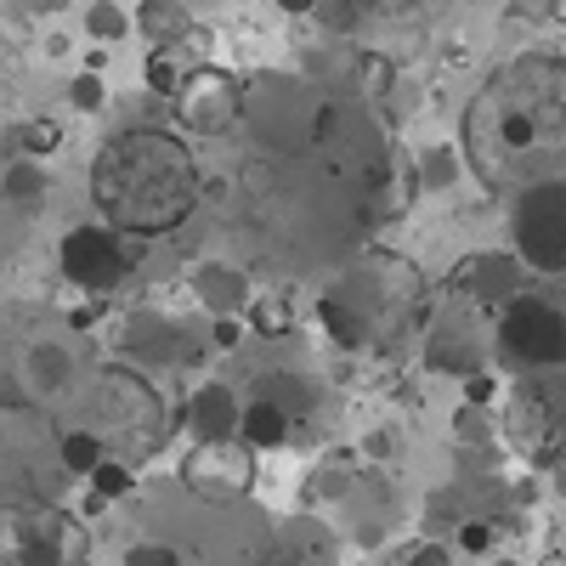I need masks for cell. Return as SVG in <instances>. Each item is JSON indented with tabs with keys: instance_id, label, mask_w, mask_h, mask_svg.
Here are the masks:
<instances>
[{
	"instance_id": "32",
	"label": "cell",
	"mask_w": 566,
	"mask_h": 566,
	"mask_svg": "<svg viewBox=\"0 0 566 566\" xmlns=\"http://www.w3.org/2000/svg\"><path fill=\"white\" fill-rule=\"evenodd\" d=\"M402 566H453V555H448V549H437V544H424V549H413Z\"/></svg>"
},
{
	"instance_id": "38",
	"label": "cell",
	"mask_w": 566,
	"mask_h": 566,
	"mask_svg": "<svg viewBox=\"0 0 566 566\" xmlns=\"http://www.w3.org/2000/svg\"><path fill=\"white\" fill-rule=\"evenodd\" d=\"M346 7H374V0H346Z\"/></svg>"
},
{
	"instance_id": "17",
	"label": "cell",
	"mask_w": 566,
	"mask_h": 566,
	"mask_svg": "<svg viewBox=\"0 0 566 566\" xmlns=\"http://www.w3.org/2000/svg\"><path fill=\"white\" fill-rule=\"evenodd\" d=\"M45 170L34 165V159H18V165H7V176H0V199H7L12 210H34V205H45Z\"/></svg>"
},
{
	"instance_id": "21",
	"label": "cell",
	"mask_w": 566,
	"mask_h": 566,
	"mask_svg": "<svg viewBox=\"0 0 566 566\" xmlns=\"http://www.w3.org/2000/svg\"><path fill=\"white\" fill-rule=\"evenodd\" d=\"M69 103H74L80 114H97V108L108 103V85H103V74H80V80L69 85Z\"/></svg>"
},
{
	"instance_id": "35",
	"label": "cell",
	"mask_w": 566,
	"mask_h": 566,
	"mask_svg": "<svg viewBox=\"0 0 566 566\" xmlns=\"http://www.w3.org/2000/svg\"><path fill=\"white\" fill-rule=\"evenodd\" d=\"M277 7L290 12V18H306V12H317V7H323V0H277Z\"/></svg>"
},
{
	"instance_id": "15",
	"label": "cell",
	"mask_w": 566,
	"mask_h": 566,
	"mask_svg": "<svg viewBox=\"0 0 566 566\" xmlns=\"http://www.w3.org/2000/svg\"><path fill=\"white\" fill-rule=\"evenodd\" d=\"M125 346L142 357V363H176V357H187V335H181V323H165V317H136L130 323V335H125Z\"/></svg>"
},
{
	"instance_id": "3",
	"label": "cell",
	"mask_w": 566,
	"mask_h": 566,
	"mask_svg": "<svg viewBox=\"0 0 566 566\" xmlns=\"http://www.w3.org/2000/svg\"><path fill=\"white\" fill-rule=\"evenodd\" d=\"M402 301L408 306L419 301V272L391 255H363V266H352L340 283H328V295L317 301V323L335 346L363 352L402 312Z\"/></svg>"
},
{
	"instance_id": "11",
	"label": "cell",
	"mask_w": 566,
	"mask_h": 566,
	"mask_svg": "<svg viewBox=\"0 0 566 566\" xmlns=\"http://www.w3.org/2000/svg\"><path fill=\"white\" fill-rule=\"evenodd\" d=\"M181 424L193 431V442H199V448H205V442H239L244 402L232 397L221 380H210V386H199L193 397H187V408H181Z\"/></svg>"
},
{
	"instance_id": "22",
	"label": "cell",
	"mask_w": 566,
	"mask_h": 566,
	"mask_svg": "<svg viewBox=\"0 0 566 566\" xmlns=\"http://www.w3.org/2000/svg\"><path fill=\"white\" fill-rule=\"evenodd\" d=\"M85 29L97 34V40H119V34H125L130 23H125V12H119V7H108V0H97V7L85 12Z\"/></svg>"
},
{
	"instance_id": "9",
	"label": "cell",
	"mask_w": 566,
	"mask_h": 566,
	"mask_svg": "<svg viewBox=\"0 0 566 566\" xmlns=\"http://www.w3.org/2000/svg\"><path fill=\"white\" fill-rule=\"evenodd\" d=\"M453 290L470 295V301H482V306H510L515 295H527L522 283H527V266L522 255H470L453 266Z\"/></svg>"
},
{
	"instance_id": "24",
	"label": "cell",
	"mask_w": 566,
	"mask_h": 566,
	"mask_svg": "<svg viewBox=\"0 0 566 566\" xmlns=\"http://www.w3.org/2000/svg\"><path fill=\"white\" fill-rule=\"evenodd\" d=\"M125 566H176V549L170 544H154V538H142L125 549Z\"/></svg>"
},
{
	"instance_id": "16",
	"label": "cell",
	"mask_w": 566,
	"mask_h": 566,
	"mask_svg": "<svg viewBox=\"0 0 566 566\" xmlns=\"http://www.w3.org/2000/svg\"><path fill=\"white\" fill-rule=\"evenodd\" d=\"M69 380H74V357H69L63 346H34V352H29V363H23V386H29L34 402L69 391Z\"/></svg>"
},
{
	"instance_id": "12",
	"label": "cell",
	"mask_w": 566,
	"mask_h": 566,
	"mask_svg": "<svg viewBox=\"0 0 566 566\" xmlns=\"http://www.w3.org/2000/svg\"><path fill=\"white\" fill-rule=\"evenodd\" d=\"M424 363H431L437 374H453V380H470V374H482V335L470 328L464 312L437 317L431 340H424Z\"/></svg>"
},
{
	"instance_id": "1",
	"label": "cell",
	"mask_w": 566,
	"mask_h": 566,
	"mask_svg": "<svg viewBox=\"0 0 566 566\" xmlns=\"http://www.w3.org/2000/svg\"><path fill=\"white\" fill-rule=\"evenodd\" d=\"M464 159L515 199L566 181V57L533 52L493 69L464 108Z\"/></svg>"
},
{
	"instance_id": "18",
	"label": "cell",
	"mask_w": 566,
	"mask_h": 566,
	"mask_svg": "<svg viewBox=\"0 0 566 566\" xmlns=\"http://www.w3.org/2000/svg\"><path fill=\"white\" fill-rule=\"evenodd\" d=\"M57 459L74 470V476H91L108 453H103V437H91V431H69L63 437V448H57Z\"/></svg>"
},
{
	"instance_id": "27",
	"label": "cell",
	"mask_w": 566,
	"mask_h": 566,
	"mask_svg": "<svg viewBox=\"0 0 566 566\" xmlns=\"http://www.w3.org/2000/svg\"><path fill=\"white\" fill-rule=\"evenodd\" d=\"M453 170H459L453 148H437L431 159H424V187H448V181H453Z\"/></svg>"
},
{
	"instance_id": "33",
	"label": "cell",
	"mask_w": 566,
	"mask_h": 566,
	"mask_svg": "<svg viewBox=\"0 0 566 566\" xmlns=\"http://www.w3.org/2000/svg\"><path fill=\"white\" fill-rule=\"evenodd\" d=\"M459 544H464V549H488V544H493V533H488L482 522H464V527H459Z\"/></svg>"
},
{
	"instance_id": "4",
	"label": "cell",
	"mask_w": 566,
	"mask_h": 566,
	"mask_svg": "<svg viewBox=\"0 0 566 566\" xmlns=\"http://www.w3.org/2000/svg\"><path fill=\"white\" fill-rule=\"evenodd\" d=\"M504 437L522 448L533 464L566 459V368L522 374V386L504 402Z\"/></svg>"
},
{
	"instance_id": "37",
	"label": "cell",
	"mask_w": 566,
	"mask_h": 566,
	"mask_svg": "<svg viewBox=\"0 0 566 566\" xmlns=\"http://www.w3.org/2000/svg\"><path fill=\"white\" fill-rule=\"evenodd\" d=\"M555 482H560V493H566V459L555 464Z\"/></svg>"
},
{
	"instance_id": "7",
	"label": "cell",
	"mask_w": 566,
	"mask_h": 566,
	"mask_svg": "<svg viewBox=\"0 0 566 566\" xmlns=\"http://www.w3.org/2000/svg\"><path fill=\"white\" fill-rule=\"evenodd\" d=\"M510 239L527 272H566V181L533 187L510 210Z\"/></svg>"
},
{
	"instance_id": "26",
	"label": "cell",
	"mask_w": 566,
	"mask_h": 566,
	"mask_svg": "<svg viewBox=\"0 0 566 566\" xmlns=\"http://www.w3.org/2000/svg\"><path fill=\"white\" fill-rule=\"evenodd\" d=\"M34 397H29V386H23V374H7L0 368V408H12V413H23Z\"/></svg>"
},
{
	"instance_id": "8",
	"label": "cell",
	"mask_w": 566,
	"mask_h": 566,
	"mask_svg": "<svg viewBox=\"0 0 566 566\" xmlns=\"http://www.w3.org/2000/svg\"><path fill=\"white\" fill-rule=\"evenodd\" d=\"M176 114L187 130H227L244 114V91L239 80H227L221 69H193L176 91Z\"/></svg>"
},
{
	"instance_id": "14",
	"label": "cell",
	"mask_w": 566,
	"mask_h": 566,
	"mask_svg": "<svg viewBox=\"0 0 566 566\" xmlns=\"http://www.w3.org/2000/svg\"><path fill=\"white\" fill-rule=\"evenodd\" d=\"M290 431H295V413H290V408H277V402H266V397L244 402V424H239V442H244L250 453L283 448V442H290Z\"/></svg>"
},
{
	"instance_id": "20",
	"label": "cell",
	"mask_w": 566,
	"mask_h": 566,
	"mask_svg": "<svg viewBox=\"0 0 566 566\" xmlns=\"http://www.w3.org/2000/svg\"><path fill=\"white\" fill-rule=\"evenodd\" d=\"M136 23L148 29L159 45H170V40H181V34H187V12L165 7V0H154V7H142V18H136Z\"/></svg>"
},
{
	"instance_id": "29",
	"label": "cell",
	"mask_w": 566,
	"mask_h": 566,
	"mask_svg": "<svg viewBox=\"0 0 566 566\" xmlns=\"http://www.w3.org/2000/svg\"><path fill=\"white\" fill-rule=\"evenodd\" d=\"M482 419H488L482 408H464V413H459V437H470V442H482V437H493V431H488Z\"/></svg>"
},
{
	"instance_id": "10",
	"label": "cell",
	"mask_w": 566,
	"mask_h": 566,
	"mask_svg": "<svg viewBox=\"0 0 566 566\" xmlns=\"http://www.w3.org/2000/svg\"><path fill=\"white\" fill-rule=\"evenodd\" d=\"M187 482H193L199 493H244L255 482V464H250V448L244 442H205L193 459H187L181 470Z\"/></svg>"
},
{
	"instance_id": "6",
	"label": "cell",
	"mask_w": 566,
	"mask_h": 566,
	"mask_svg": "<svg viewBox=\"0 0 566 566\" xmlns=\"http://www.w3.org/2000/svg\"><path fill=\"white\" fill-rule=\"evenodd\" d=\"M63 277L80 283L85 295H108L125 283V272L142 261V239H130V232H114L108 221H85L74 227L63 239Z\"/></svg>"
},
{
	"instance_id": "34",
	"label": "cell",
	"mask_w": 566,
	"mask_h": 566,
	"mask_svg": "<svg viewBox=\"0 0 566 566\" xmlns=\"http://www.w3.org/2000/svg\"><path fill=\"white\" fill-rule=\"evenodd\" d=\"M261 335H283V323H290V312H283V306H261Z\"/></svg>"
},
{
	"instance_id": "13",
	"label": "cell",
	"mask_w": 566,
	"mask_h": 566,
	"mask_svg": "<svg viewBox=\"0 0 566 566\" xmlns=\"http://www.w3.org/2000/svg\"><path fill=\"white\" fill-rule=\"evenodd\" d=\"M193 295H199V306H205L210 317H239V312H250V301H255L250 272H244V266H227V261H205V266L193 272Z\"/></svg>"
},
{
	"instance_id": "25",
	"label": "cell",
	"mask_w": 566,
	"mask_h": 566,
	"mask_svg": "<svg viewBox=\"0 0 566 566\" xmlns=\"http://www.w3.org/2000/svg\"><path fill=\"white\" fill-rule=\"evenodd\" d=\"M18 566H63V555H57L52 538H23L18 544Z\"/></svg>"
},
{
	"instance_id": "5",
	"label": "cell",
	"mask_w": 566,
	"mask_h": 566,
	"mask_svg": "<svg viewBox=\"0 0 566 566\" xmlns=\"http://www.w3.org/2000/svg\"><path fill=\"white\" fill-rule=\"evenodd\" d=\"M499 352L510 368L522 374H544V368H566V306L549 295H515L499 312Z\"/></svg>"
},
{
	"instance_id": "36",
	"label": "cell",
	"mask_w": 566,
	"mask_h": 566,
	"mask_svg": "<svg viewBox=\"0 0 566 566\" xmlns=\"http://www.w3.org/2000/svg\"><path fill=\"white\" fill-rule=\"evenodd\" d=\"M549 18H555V23H566V0H549Z\"/></svg>"
},
{
	"instance_id": "31",
	"label": "cell",
	"mask_w": 566,
	"mask_h": 566,
	"mask_svg": "<svg viewBox=\"0 0 566 566\" xmlns=\"http://www.w3.org/2000/svg\"><path fill=\"white\" fill-rule=\"evenodd\" d=\"M239 335H244V328L232 323V317H216V328H210V346H227V352H232V346H239Z\"/></svg>"
},
{
	"instance_id": "28",
	"label": "cell",
	"mask_w": 566,
	"mask_h": 566,
	"mask_svg": "<svg viewBox=\"0 0 566 566\" xmlns=\"http://www.w3.org/2000/svg\"><path fill=\"white\" fill-rule=\"evenodd\" d=\"M12 97H18V57L0 45V108H7Z\"/></svg>"
},
{
	"instance_id": "2",
	"label": "cell",
	"mask_w": 566,
	"mask_h": 566,
	"mask_svg": "<svg viewBox=\"0 0 566 566\" xmlns=\"http://www.w3.org/2000/svg\"><path fill=\"white\" fill-rule=\"evenodd\" d=\"M91 193L114 232L154 239L193 216L199 205V165L187 142L159 125H130L108 136V148L91 165Z\"/></svg>"
},
{
	"instance_id": "30",
	"label": "cell",
	"mask_w": 566,
	"mask_h": 566,
	"mask_svg": "<svg viewBox=\"0 0 566 566\" xmlns=\"http://www.w3.org/2000/svg\"><path fill=\"white\" fill-rule=\"evenodd\" d=\"M464 391H470V408H482V402H493V397H499V386L488 380V374H470Z\"/></svg>"
},
{
	"instance_id": "23",
	"label": "cell",
	"mask_w": 566,
	"mask_h": 566,
	"mask_svg": "<svg viewBox=\"0 0 566 566\" xmlns=\"http://www.w3.org/2000/svg\"><path fill=\"white\" fill-rule=\"evenodd\" d=\"M18 142H23V154H52L57 142H63V130H57L52 119H34V125L18 130Z\"/></svg>"
},
{
	"instance_id": "19",
	"label": "cell",
	"mask_w": 566,
	"mask_h": 566,
	"mask_svg": "<svg viewBox=\"0 0 566 566\" xmlns=\"http://www.w3.org/2000/svg\"><path fill=\"white\" fill-rule=\"evenodd\" d=\"M130 488H136V470L125 459H103L97 470H91V493L97 499H125Z\"/></svg>"
}]
</instances>
